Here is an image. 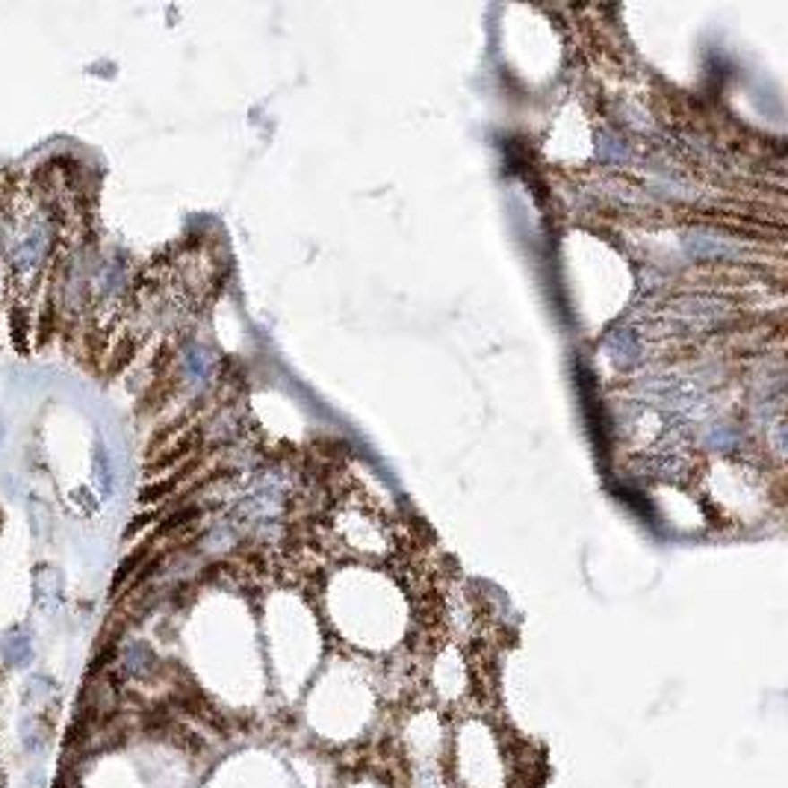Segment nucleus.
Returning <instances> with one entry per match:
<instances>
[{
  "mask_svg": "<svg viewBox=\"0 0 788 788\" xmlns=\"http://www.w3.org/2000/svg\"><path fill=\"white\" fill-rule=\"evenodd\" d=\"M30 655V644H27V638H9L6 644H4V659H6V664H22L24 659Z\"/></svg>",
  "mask_w": 788,
  "mask_h": 788,
  "instance_id": "nucleus-1",
  "label": "nucleus"
}]
</instances>
